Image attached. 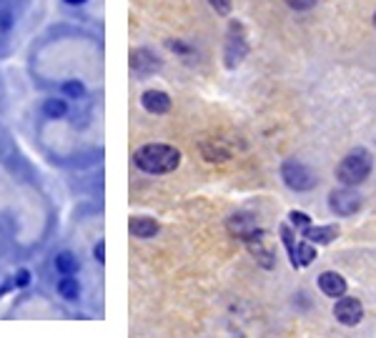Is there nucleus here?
<instances>
[{
	"mask_svg": "<svg viewBox=\"0 0 376 338\" xmlns=\"http://www.w3.org/2000/svg\"><path fill=\"white\" fill-rule=\"evenodd\" d=\"M334 316L336 321L342 326H359L362 324V318H364V306L362 301H356V298L351 296H342V298H336V306H334Z\"/></svg>",
	"mask_w": 376,
	"mask_h": 338,
	"instance_id": "0eeeda50",
	"label": "nucleus"
},
{
	"mask_svg": "<svg viewBox=\"0 0 376 338\" xmlns=\"http://www.w3.org/2000/svg\"><path fill=\"white\" fill-rule=\"evenodd\" d=\"M163 61L156 58L148 48H133L131 50V68L138 73V76H154L156 70H160Z\"/></svg>",
	"mask_w": 376,
	"mask_h": 338,
	"instance_id": "6e6552de",
	"label": "nucleus"
},
{
	"mask_svg": "<svg viewBox=\"0 0 376 338\" xmlns=\"http://www.w3.org/2000/svg\"><path fill=\"white\" fill-rule=\"evenodd\" d=\"M56 291L63 301H78V298H81V281L76 278V273L61 276L56 283Z\"/></svg>",
	"mask_w": 376,
	"mask_h": 338,
	"instance_id": "4468645a",
	"label": "nucleus"
},
{
	"mask_svg": "<svg viewBox=\"0 0 376 338\" xmlns=\"http://www.w3.org/2000/svg\"><path fill=\"white\" fill-rule=\"evenodd\" d=\"M30 281H33V276H30L28 268H18V273L13 276L15 288H25V286H30Z\"/></svg>",
	"mask_w": 376,
	"mask_h": 338,
	"instance_id": "412c9836",
	"label": "nucleus"
},
{
	"mask_svg": "<svg viewBox=\"0 0 376 338\" xmlns=\"http://www.w3.org/2000/svg\"><path fill=\"white\" fill-rule=\"evenodd\" d=\"M374 168V156L366 148H354V151L344 156V160L336 166V178L342 186H362L364 180L371 176Z\"/></svg>",
	"mask_w": 376,
	"mask_h": 338,
	"instance_id": "f03ea898",
	"label": "nucleus"
},
{
	"mask_svg": "<svg viewBox=\"0 0 376 338\" xmlns=\"http://www.w3.org/2000/svg\"><path fill=\"white\" fill-rule=\"evenodd\" d=\"M328 208H331V213L334 215H354L359 208H362V196L356 191L354 186H344V188H336L328 193Z\"/></svg>",
	"mask_w": 376,
	"mask_h": 338,
	"instance_id": "39448f33",
	"label": "nucleus"
},
{
	"mask_svg": "<svg viewBox=\"0 0 376 338\" xmlns=\"http://www.w3.org/2000/svg\"><path fill=\"white\" fill-rule=\"evenodd\" d=\"M291 223H293L296 228H306L311 221H309V215H306V213H301V211H291Z\"/></svg>",
	"mask_w": 376,
	"mask_h": 338,
	"instance_id": "b1692460",
	"label": "nucleus"
},
{
	"mask_svg": "<svg viewBox=\"0 0 376 338\" xmlns=\"http://www.w3.org/2000/svg\"><path fill=\"white\" fill-rule=\"evenodd\" d=\"M61 93L65 98H70V101H83V98L88 96V88L83 85V81L70 78V81H65V83L61 85Z\"/></svg>",
	"mask_w": 376,
	"mask_h": 338,
	"instance_id": "f3484780",
	"label": "nucleus"
},
{
	"mask_svg": "<svg viewBox=\"0 0 376 338\" xmlns=\"http://www.w3.org/2000/svg\"><path fill=\"white\" fill-rule=\"evenodd\" d=\"M229 231L236 238H241V241H246L251 246V243H258L261 241V235H264V231L261 228H256V221H253V215L249 213H233L229 218Z\"/></svg>",
	"mask_w": 376,
	"mask_h": 338,
	"instance_id": "423d86ee",
	"label": "nucleus"
},
{
	"mask_svg": "<svg viewBox=\"0 0 376 338\" xmlns=\"http://www.w3.org/2000/svg\"><path fill=\"white\" fill-rule=\"evenodd\" d=\"M223 61H226V68H238L244 58L249 56V41H246L244 25L241 23H231L229 35H226V45H223Z\"/></svg>",
	"mask_w": 376,
	"mask_h": 338,
	"instance_id": "20e7f679",
	"label": "nucleus"
},
{
	"mask_svg": "<svg viewBox=\"0 0 376 338\" xmlns=\"http://www.w3.org/2000/svg\"><path fill=\"white\" fill-rule=\"evenodd\" d=\"M319 0H286V6L291 8V10H311Z\"/></svg>",
	"mask_w": 376,
	"mask_h": 338,
	"instance_id": "4be33fe9",
	"label": "nucleus"
},
{
	"mask_svg": "<svg viewBox=\"0 0 376 338\" xmlns=\"http://www.w3.org/2000/svg\"><path fill=\"white\" fill-rule=\"evenodd\" d=\"M374 25H376V13H374Z\"/></svg>",
	"mask_w": 376,
	"mask_h": 338,
	"instance_id": "bb28decb",
	"label": "nucleus"
},
{
	"mask_svg": "<svg viewBox=\"0 0 376 338\" xmlns=\"http://www.w3.org/2000/svg\"><path fill=\"white\" fill-rule=\"evenodd\" d=\"M133 163L148 176H166L181 166V151L168 143H146L136 148Z\"/></svg>",
	"mask_w": 376,
	"mask_h": 338,
	"instance_id": "f257e3e1",
	"label": "nucleus"
},
{
	"mask_svg": "<svg viewBox=\"0 0 376 338\" xmlns=\"http://www.w3.org/2000/svg\"><path fill=\"white\" fill-rule=\"evenodd\" d=\"M140 105H143V111L154 113V116H163L171 111V96L163 90H146L140 96Z\"/></svg>",
	"mask_w": 376,
	"mask_h": 338,
	"instance_id": "1a4fd4ad",
	"label": "nucleus"
},
{
	"mask_svg": "<svg viewBox=\"0 0 376 338\" xmlns=\"http://www.w3.org/2000/svg\"><path fill=\"white\" fill-rule=\"evenodd\" d=\"M279 231H281V238H284V243H286V249H289V255H291V266H293V258H296V241H293L291 228L281 226Z\"/></svg>",
	"mask_w": 376,
	"mask_h": 338,
	"instance_id": "6ab92c4d",
	"label": "nucleus"
},
{
	"mask_svg": "<svg viewBox=\"0 0 376 338\" xmlns=\"http://www.w3.org/2000/svg\"><path fill=\"white\" fill-rule=\"evenodd\" d=\"M166 48L174 50L176 56H181V58L194 56V48H191L188 43H183V41H166Z\"/></svg>",
	"mask_w": 376,
	"mask_h": 338,
	"instance_id": "a211bd4d",
	"label": "nucleus"
},
{
	"mask_svg": "<svg viewBox=\"0 0 376 338\" xmlns=\"http://www.w3.org/2000/svg\"><path fill=\"white\" fill-rule=\"evenodd\" d=\"M319 288H321V293H324V296H328V298L346 296V281H344V276L334 273V271H326V273H321V276H319Z\"/></svg>",
	"mask_w": 376,
	"mask_h": 338,
	"instance_id": "9d476101",
	"label": "nucleus"
},
{
	"mask_svg": "<svg viewBox=\"0 0 376 338\" xmlns=\"http://www.w3.org/2000/svg\"><path fill=\"white\" fill-rule=\"evenodd\" d=\"M209 6L213 8L218 15H231V10H233V0H209Z\"/></svg>",
	"mask_w": 376,
	"mask_h": 338,
	"instance_id": "aec40b11",
	"label": "nucleus"
},
{
	"mask_svg": "<svg viewBox=\"0 0 376 338\" xmlns=\"http://www.w3.org/2000/svg\"><path fill=\"white\" fill-rule=\"evenodd\" d=\"M93 255H96L98 263H105V241L101 238V241L96 243V249H93Z\"/></svg>",
	"mask_w": 376,
	"mask_h": 338,
	"instance_id": "393cba45",
	"label": "nucleus"
},
{
	"mask_svg": "<svg viewBox=\"0 0 376 338\" xmlns=\"http://www.w3.org/2000/svg\"><path fill=\"white\" fill-rule=\"evenodd\" d=\"M63 3H68V6H83L88 0H63Z\"/></svg>",
	"mask_w": 376,
	"mask_h": 338,
	"instance_id": "a878e982",
	"label": "nucleus"
},
{
	"mask_svg": "<svg viewBox=\"0 0 376 338\" xmlns=\"http://www.w3.org/2000/svg\"><path fill=\"white\" fill-rule=\"evenodd\" d=\"M41 111L48 120H63V118L68 116V101L61 96H50L43 101Z\"/></svg>",
	"mask_w": 376,
	"mask_h": 338,
	"instance_id": "ddd939ff",
	"label": "nucleus"
},
{
	"mask_svg": "<svg viewBox=\"0 0 376 338\" xmlns=\"http://www.w3.org/2000/svg\"><path fill=\"white\" fill-rule=\"evenodd\" d=\"M281 180L286 183V188H291L296 193H306V191L316 188V183H319V178L313 176L311 168L306 163H301V160H284Z\"/></svg>",
	"mask_w": 376,
	"mask_h": 338,
	"instance_id": "7ed1b4c3",
	"label": "nucleus"
},
{
	"mask_svg": "<svg viewBox=\"0 0 376 338\" xmlns=\"http://www.w3.org/2000/svg\"><path fill=\"white\" fill-rule=\"evenodd\" d=\"M301 235L306 238V241H311V243H331V241H336L339 238V228L336 226H311L309 223L306 228H301Z\"/></svg>",
	"mask_w": 376,
	"mask_h": 338,
	"instance_id": "f8f14e48",
	"label": "nucleus"
},
{
	"mask_svg": "<svg viewBox=\"0 0 376 338\" xmlns=\"http://www.w3.org/2000/svg\"><path fill=\"white\" fill-rule=\"evenodd\" d=\"M131 235L133 238H143V241H148V238H156L160 231L158 221L156 218H148V215H136L131 221Z\"/></svg>",
	"mask_w": 376,
	"mask_h": 338,
	"instance_id": "9b49d317",
	"label": "nucleus"
},
{
	"mask_svg": "<svg viewBox=\"0 0 376 338\" xmlns=\"http://www.w3.org/2000/svg\"><path fill=\"white\" fill-rule=\"evenodd\" d=\"M13 23H15V18L10 10H0V30H10L13 28Z\"/></svg>",
	"mask_w": 376,
	"mask_h": 338,
	"instance_id": "5701e85b",
	"label": "nucleus"
},
{
	"mask_svg": "<svg viewBox=\"0 0 376 338\" xmlns=\"http://www.w3.org/2000/svg\"><path fill=\"white\" fill-rule=\"evenodd\" d=\"M56 271L61 276H70V273H78L81 271V261H78L76 253H70V251H61L56 255Z\"/></svg>",
	"mask_w": 376,
	"mask_h": 338,
	"instance_id": "2eb2a0df",
	"label": "nucleus"
},
{
	"mask_svg": "<svg viewBox=\"0 0 376 338\" xmlns=\"http://www.w3.org/2000/svg\"><path fill=\"white\" fill-rule=\"evenodd\" d=\"M316 258V249L311 246V241L304 238V243H296V258H293V268H299V266H309L313 263Z\"/></svg>",
	"mask_w": 376,
	"mask_h": 338,
	"instance_id": "dca6fc26",
	"label": "nucleus"
}]
</instances>
